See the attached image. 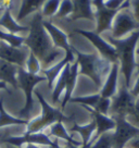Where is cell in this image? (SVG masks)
I'll use <instances>...</instances> for the list:
<instances>
[{
	"label": "cell",
	"instance_id": "obj_1",
	"mask_svg": "<svg viewBox=\"0 0 139 148\" xmlns=\"http://www.w3.org/2000/svg\"><path fill=\"white\" fill-rule=\"evenodd\" d=\"M42 21L44 18L40 12L34 13L24 45L40 60L42 70H45L62 60L65 57V51L53 45Z\"/></svg>",
	"mask_w": 139,
	"mask_h": 148
},
{
	"label": "cell",
	"instance_id": "obj_2",
	"mask_svg": "<svg viewBox=\"0 0 139 148\" xmlns=\"http://www.w3.org/2000/svg\"><path fill=\"white\" fill-rule=\"evenodd\" d=\"M107 40L115 48L119 57L120 73L124 77L126 87L130 88L132 79L138 65V62L136 60V49L139 42V29L121 39H115L109 34L107 36Z\"/></svg>",
	"mask_w": 139,
	"mask_h": 148
},
{
	"label": "cell",
	"instance_id": "obj_3",
	"mask_svg": "<svg viewBox=\"0 0 139 148\" xmlns=\"http://www.w3.org/2000/svg\"><path fill=\"white\" fill-rule=\"evenodd\" d=\"M75 61L78 63L79 74L88 76L98 88L102 87V84L111 70L112 63L103 59L99 53H84L73 47Z\"/></svg>",
	"mask_w": 139,
	"mask_h": 148
},
{
	"label": "cell",
	"instance_id": "obj_4",
	"mask_svg": "<svg viewBox=\"0 0 139 148\" xmlns=\"http://www.w3.org/2000/svg\"><path fill=\"white\" fill-rule=\"evenodd\" d=\"M34 92H35V96L37 97V100L42 106V114L35 119L29 120L28 124L26 125L27 133L44 132L49 126H51L57 122H63V123L64 122H72V119L70 116H65L60 108L51 106L38 90H34Z\"/></svg>",
	"mask_w": 139,
	"mask_h": 148
},
{
	"label": "cell",
	"instance_id": "obj_5",
	"mask_svg": "<svg viewBox=\"0 0 139 148\" xmlns=\"http://www.w3.org/2000/svg\"><path fill=\"white\" fill-rule=\"evenodd\" d=\"M47 81L44 75H33L23 68H19L18 71V84L25 94V105L19 111V118L23 120H32V113L35 108L34 101V88L37 84Z\"/></svg>",
	"mask_w": 139,
	"mask_h": 148
},
{
	"label": "cell",
	"instance_id": "obj_6",
	"mask_svg": "<svg viewBox=\"0 0 139 148\" xmlns=\"http://www.w3.org/2000/svg\"><path fill=\"white\" fill-rule=\"evenodd\" d=\"M138 29L139 22L135 18L129 7H125L119 10L113 18L110 35L115 39H121Z\"/></svg>",
	"mask_w": 139,
	"mask_h": 148
},
{
	"label": "cell",
	"instance_id": "obj_7",
	"mask_svg": "<svg viewBox=\"0 0 139 148\" xmlns=\"http://www.w3.org/2000/svg\"><path fill=\"white\" fill-rule=\"evenodd\" d=\"M111 109H110V116H130L135 106L136 98L132 95L129 88L126 87L125 83L115 94V96L111 98Z\"/></svg>",
	"mask_w": 139,
	"mask_h": 148
},
{
	"label": "cell",
	"instance_id": "obj_8",
	"mask_svg": "<svg viewBox=\"0 0 139 148\" xmlns=\"http://www.w3.org/2000/svg\"><path fill=\"white\" fill-rule=\"evenodd\" d=\"M115 121V130L112 132L113 148H125L127 143L139 134V127L124 116H112Z\"/></svg>",
	"mask_w": 139,
	"mask_h": 148
},
{
	"label": "cell",
	"instance_id": "obj_9",
	"mask_svg": "<svg viewBox=\"0 0 139 148\" xmlns=\"http://www.w3.org/2000/svg\"><path fill=\"white\" fill-rule=\"evenodd\" d=\"M75 33L87 38L89 42L93 45V47L97 49L98 53L101 56L103 59L110 61L111 63H117L119 57L115 48L108 42L106 38H103L101 35L97 34L96 32L91 31H85V29H75Z\"/></svg>",
	"mask_w": 139,
	"mask_h": 148
},
{
	"label": "cell",
	"instance_id": "obj_10",
	"mask_svg": "<svg viewBox=\"0 0 139 148\" xmlns=\"http://www.w3.org/2000/svg\"><path fill=\"white\" fill-rule=\"evenodd\" d=\"M104 0H93V7L95 11L96 33L101 35L103 33L111 31L113 18L117 11H112L104 7Z\"/></svg>",
	"mask_w": 139,
	"mask_h": 148
},
{
	"label": "cell",
	"instance_id": "obj_11",
	"mask_svg": "<svg viewBox=\"0 0 139 148\" xmlns=\"http://www.w3.org/2000/svg\"><path fill=\"white\" fill-rule=\"evenodd\" d=\"M29 52V49L25 45L22 47H13L0 40V59L19 68L25 69Z\"/></svg>",
	"mask_w": 139,
	"mask_h": 148
},
{
	"label": "cell",
	"instance_id": "obj_12",
	"mask_svg": "<svg viewBox=\"0 0 139 148\" xmlns=\"http://www.w3.org/2000/svg\"><path fill=\"white\" fill-rule=\"evenodd\" d=\"M53 142V138L48 136L45 132H37V133H27L25 132L22 135L9 136L3 139L2 144H9L15 147H22L25 144H35L42 147H49Z\"/></svg>",
	"mask_w": 139,
	"mask_h": 148
},
{
	"label": "cell",
	"instance_id": "obj_13",
	"mask_svg": "<svg viewBox=\"0 0 139 148\" xmlns=\"http://www.w3.org/2000/svg\"><path fill=\"white\" fill-rule=\"evenodd\" d=\"M42 24H44L46 31L49 34L53 45L57 48H60L62 50H64L65 53H72L73 52V46H71V44L69 42V36H67L66 33L63 32L57 25L47 21L45 18L42 21Z\"/></svg>",
	"mask_w": 139,
	"mask_h": 148
},
{
	"label": "cell",
	"instance_id": "obj_14",
	"mask_svg": "<svg viewBox=\"0 0 139 148\" xmlns=\"http://www.w3.org/2000/svg\"><path fill=\"white\" fill-rule=\"evenodd\" d=\"M86 108L87 110L91 113L93 116V120L96 122V133L93 135V139L90 142V145L98 138L100 137L102 134L104 133H108V132H113L115 130V121L114 119L110 116H104L98 111L93 110V109H90V108H87V107H84Z\"/></svg>",
	"mask_w": 139,
	"mask_h": 148
},
{
	"label": "cell",
	"instance_id": "obj_15",
	"mask_svg": "<svg viewBox=\"0 0 139 148\" xmlns=\"http://www.w3.org/2000/svg\"><path fill=\"white\" fill-rule=\"evenodd\" d=\"M119 76H120V64L112 63L111 70L100 88V95L104 98H112L119 90Z\"/></svg>",
	"mask_w": 139,
	"mask_h": 148
},
{
	"label": "cell",
	"instance_id": "obj_16",
	"mask_svg": "<svg viewBox=\"0 0 139 148\" xmlns=\"http://www.w3.org/2000/svg\"><path fill=\"white\" fill-rule=\"evenodd\" d=\"M73 62H75L74 51L72 53H65L64 58L61 61H59L58 63H56V64L50 66V68H48V69L42 70V75H44L46 77L47 82H48V87L52 89L57 79L59 77V75L62 72V70L65 68V65L69 64V63H73Z\"/></svg>",
	"mask_w": 139,
	"mask_h": 148
},
{
	"label": "cell",
	"instance_id": "obj_17",
	"mask_svg": "<svg viewBox=\"0 0 139 148\" xmlns=\"http://www.w3.org/2000/svg\"><path fill=\"white\" fill-rule=\"evenodd\" d=\"M74 10L70 16L71 21H76L79 18H86L89 21H95V11L93 7V0H72Z\"/></svg>",
	"mask_w": 139,
	"mask_h": 148
},
{
	"label": "cell",
	"instance_id": "obj_18",
	"mask_svg": "<svg viewBox=\"0 0 139 148\" xmlns=\"http://www.w3.org/2000/svg\"><path fill=\"white\" fill-rule=\"evenodd\" d=\"M79 75V66L78 63L75 61L72 64L70 65L69 71H67V75H66V86H65L64 90V97L62 99V103H61V108L64 109L66 103L70 102V99L72 98L74 88L77 83V77Z\"/></svg>",
	"mask_w": 139,
	"mask_h": 148
},
{
	"label": "cell",
	"instance_id": "obj_19",
	"mask_svg": "<svg viewBox=\"0 0 139 148\" xmlns=\"http://www.w3.org/2000/svg\"><path fill=\"white\" fill-rule=\"evenodd\" d=\"M48 136H50L52 138L59 139V140H64L67 144H73V145H77V146H83L82 142H78L72 137V135L70 134L69 130L65 127L63 122H57L55 124L49 126L46 131H44Z\"/></svg>",
	"mask_w": 139,
	"mask_h": 148
},
{
	"label": "cell",
	"instance_id": "obj_20",
	"mask_svg": "<svg viewBox=\"0 0 139 148\" xmlns=\"http://www.w3.org/2000/svg\"><path fill=\"white\" fill-rule=\"evenodd\" d=\"M0 28H3L5 32L11 34H20L23 32H28L29 26L21 25V24L13 18L11 13V9H5L3 13L0 18Z\"/></svg>",
	"mask_w": 139,
	"mask_h": 148
},
{
	"label": "cell",
	"instance_id": "obj_21",
	"mask_svg": "<svg viewBox=\"0 0 139 148\" xmlns=\"http://www.w3.org/2000/svg\"><path fill=\"white\" fill-rule=\"evenodd\" d=\"M18 71L19 66L0 59V82H3L7 85L9 84L13 88H18Z\"/></svg>",
	"mask_w": 139,
	"mask_h": 148
},
{
	"label": "cell",
	"instance_id": "obj_22",
	"mask_svg": "<svg viewBox=\"0 0 139 148\" xmlns=\"http://www.w3.org/2000/svg\"><path fill=\"white\" fill-rule=\"evenodd\" d=\"M72 126L70 127L69 132H73V133H77L78 135H80L82 137V143L83 146L88 147L90 146V142L93 139V135L96 133V122L95 121H90L87 124H77L73 122Z\"/></svg>",
	"mask_w": 139,
	"mask_h": 148
},
{
	"label": "cell",
	"instance_id": "obj_23",
	"mask_svg": "<svg viewBox=\"0 0 139 148\" xmlns=\"http://www.w3.org/2000/svg\"><path fill=\"white\" fill-rule=\"evenodd\" d=\"M45 1L46 0H22L21 7L18 12V16H16V21L18 22L22 21L29 14L38 12V10L42 9Z\"/></svg>",
	"mask_w": 139,
	"mask_h": 148
},
{
	"label": "cell",
	"instance_id": "obj_24",
	"mask_svg": "<svg viewBox=\"0 0 139 148\" xmlns=\"http://www.w3.org/2000/svg\"><path fill=\"white\" fill-rule=\"evenodd\" d=\"M72 63L65 65V68L62 70V72L60 73L59 77L57 79L56 83L53 85V89L51 92V98H52V103L57 105L58 102L61 100V95L64 92L65 86H66V75H67V71H69L70 65Z\"/></svg>",
	"mask_w": 139,
	"mask_h": 148
},
{
	"label": "cell",
	"instance_id": "obj_25",
	"mask_svg": "<svg viewBox=\"0 0 139 148\" xmlns=\"http://www.w3.org/2000/svg\"><path fill=\"white\" fill-rule=\"evenodd\" d=\"M29 121L23 120L20 118H15V116L9 114L5 111V107H3V99H0V129L3 127H9V126H20V125H24L26 126Z\"/></svg>",
	"mask_w": 139,
	"mask_h": 148
},
{
	"label": "cell",
	"instance_id": "obj_26",
	"mask_svg": "<svg viewBox=\"0 0 139 148\" xmlns=\"http://www.w3.org/2000/svg\"><path fill=\"white\" fill-rule=\"evenodd\" d=\"M0 40L8 44L13 47H22L24 46L25 37L16 34H11L9 32H5L2 28H0Z\"/></svg>",
	"mask_w": 139,
	"mask_h": 148
},
{
	"label": "cell",
	"instance_id": "obj_27",
	"mask_svg": "<svg viewBox=\"0 0 139 148\" xmlns=\"http://www.w3.org/2000/svg\"><path fill=\"white\" fill-rule=\"evenodd\" d=\"M100 94H93V95H88V96H80V97H72L70 99V102H75L79 103L83 107H87L90 109H95L97 106L98 101L100 99Z\"/></svg>",
	"mask_w": 139,
	"mask_h": 148
},
{
	"label": "cell",
	"instance_id": "obj_28",
	"mask_svg": "<svg viewBox=\"0 0 139 148\" xmlns=\"http://www.w3.org/2000/svg\"><path fill=\"white\" fill-rule=\"evenodd\" d=\"M61 0H46L42 7V15L45 18H50L56 16L57 12L60 7Z\"/></svg>",
	"mask_w": 139,
	"mask_h": 148
},
{
	"label": "cell",
	"instance_id": "obj_29",
	"mask_svg": "<svg viewBox=\"0 0 139 148\" xmlns=\"http://www.w3.org/2000/svg\"><path fill=\"white\" fill-rule=\"evenodd\" d=\"M25 70L33 75H40V73H42V62L33 52H29V55H28L27 61H26V64H25Z\"/></svg>",
	"mask_w": 139,
	"mask_h": 148
},
{
	"label": "cell",
	"instance_id": "obj_30",
	"mask_svg": "<svg viewBox=\"0 0 139 148\" xmlns=\"http://www.w3.org/2000/svg\"><path fill=\"white\" fill-rule=\"evenodd\" d=\"M73 10H74V5H73L72 0H61L60 7H59V10H58V12L56 14V18H69L73 13Z\"/></svg>",
	"mask_w": 139,
	"mask_h": 148
},
{
	"label": "cell",
	"instance_id": "obj_31",
	"mask_svg": "<svg viewBox=\"0 0 139 148\" xmlns=\"http://www.w3.org/2000/svg\"><path fill=\"white\" fill-rule=\"evenodd\" d=\"M89 148H113L112 144V132H108L102 134L93 142Z\"/></svg>",
	"mask_w": 139,
	"mask_h": 148
},
{
	"label": "cell",
	"instance_id": "obj_32",
	"mask_svg": "<svg viewBox=\"0 0 139 148\" xmlns=\"http://www.w3.org/2000/svg\"><path fill=\"white\" fill-rule=\"evenodd\" d=\"M101 96V95H100ZM111 98H104V97H100L99 101H98L97 106L93 110L100 112L104 116H110V109H111Z\"/></svg>",
	"mask_w": 139,
	"mask_h": 148
},
{
	"label": "cell",
	"instance_id": "obj_33",
	"mask_svg": "<svg viewBox=\"0 0 139 148\" xmlns=\"http://www.w3.org/2000/svg\"><path fill=\"white\" fill-rule=\"evenodd\" d=\"M127 119H130V123H133L137 127H139V97L136 98L133 112L130 113L129 116H127Z\"/></svg>",
	"mask_w": 139,
	"mask_h": 148
},
{
	"label": "cell",
	"instance_id": "obj_34",
	"mask_svg": "<svg viewBox=\"0 0 139 148\" xmlns=\"http://www.w3.org/2000/svg\"><path fill=\"white\" fill-rule=\"evenodd\" d=\"M129 9L139 22V0H129Z\"/></svg>",
	"mask_w": 139,
	"mask_h": 148
},
{
	"label": "cell",
	"instance_id": "obj_35",
	"mask_svg": "<svg viewBox=\"0 0 139 148\" xmlns=\"http://www.w3.org/2000/svg\"><path fill=\"white\" fill-rule=\"evenodd\" d=\"M129 90L135 98L139 97V63L137 65V79H136V82L134 83V85L129 88Z\"/></svg>",
	"mask_w": 139,
	"mask_h": 148
},
{
	"label": "cell",
	"instance_id": "obj_36",
	"mask_svg": "<svg viewBox=\"0 0 139 148\" xmlns=\"http://www.w3.org/2000/svg\"><path fill=\"white\" fill-rule=\"evenodd\" d=\"M11 129H12V126H9V127H3L2 131H0V148H1L3 139H5L7 137H9V136H13L12 134H10L9 132V131H11Z\"/></svg>",
	"mask_w": 139,
	"mask_h": 148
},
{
	"label": "cell",
	"instance_id": "obj_37",
	"mask_svg": "<svg viewBox=\"0 0 139 148\" xmlns=\"http://www.w3.org/2000/svg\"><path fill=\"white\" fill-rule=\"evenodd\" d=\"M126 148H139V134L135 136L133 139H130L125 146Z\"/></svg>",
	"mask_w": 139,
	"mask_h": 148
},
{
	"label": "cell",
	"instance_id": "obj_38",
	"mask_svg": "<svg viewBox=\"0 0 139 148\" xmlns=\"http://www.w3.org/2000/svg\"><path fill=\"white\" fill-rule=\"evenodd\" d=\"M48 148H67V147H66V145H65V146H62V145L60 144V140H59V139L53 138L52 144H51Z\"/></svg>",
	"mask_w": 139,
	"mask_h": 148
},
{
	"label": "cell",
	"instance_id": "obj_39",
	"mask_svg": "<svg viewBox=\"0 0 139 148\" xmlns=\"http://www.w3.org/2000/svg\"><path fill=\"white\" fill-rule=\"evenodd\" d=\"M20 148H44L42 146H39V145H35V144H25L22 147Z\"/></svg>",
	"mask_w": 139,
	"mask_h": 148
},
{
	"label": "cell",
	"instance_id": "obj_40",
	"mask_svg": "<svg viewBox=\"0 0 139 148\" xmlns=\"http://www.w3.org/2000/svg\"><path fill=\"white\" fill-rule=\"evenodd\" d=\"M66 147L67 148H88L86 146H77V145H73V144H67L66 143Z\"/></svg>",
	"mask_w": 139,
	"mask_h": 148
},
{
	"label": "cell",
	"instance_id": "obj_41",
	"mask_svg": "<svg viewBox=\"0 0 139 148\" xmlns=\"http://www.w3.org/2000/svg\"><path fill=\"white\" fill-rule=\"evenodd\" d=\"M7 87H8L7 84L3 83V82H0V89H7Z\"/></svg>",
	"mask_w": 139,
	"mask_h": 148
},
{
	"label": "cell",
	"instance_id": "obj_42",
	"mask_svg": "<svg viewBox=\"0 0 139 148\" xmlns=\"http://www.w3.org/2000/svg\"><path fill=\"white\" fill-rule=\"evenodd\" d=\"M3 148H20V147H15V146H12V145H9V144H2Z\"/></svg>",
	"mask_w": 139,
	"mask_h": 148
},
{
	"label": "cell",
	"instance_id": "obj_43",
	"mask_svg": "<svg viewBox=\"0 0 139 148\" xmlns=\"http://www.w3.org/2000/svg\"><path fill=\"white\" fill-rule=\"evenodd\" d=\"M136 55L139 56V42H138V46H137V49H136Z\"/></svg>",
	"mask_w": 139,
	"mask_h": 148
},
{
	"label": "cell",
	"instance_id": "obj_44",
	"mask_svg": "<svg viewBox=\"0 0 139 148\" xmlns=\"http://www.w3.org/2000/svg\"><path fill=\"white\" fill-rule=\"evenodd\" d=\"M0 3H1V0H0Z\"/></svg>",
	"mask_w": 139,
	"mask_h": 148
},
{
	"label": "cell",
	"instance_id": "obj_45",
	"mask_svg": "<svg viewBox=\"0 0 139 148\" xmlns=\"http://www.w3.org/2000/svg\"><path fill=\"white\" fill-rule=\"evenodd\" d=\"M125 148H126V147H125Z\"/></svg>",
	"mask_w": 139,
	"mask_h": 148
}]
</instances>
